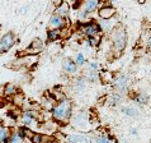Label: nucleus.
<instances>
[{"label": "nucleus", "mask_w": 151, "mask_h": 143, "mask_svg": "<svg viewBox=\"0 0 151 143\" xmlns=\"http://www.w3.org/2000/svg\"><path fill=\"white\" fill-rule=\"evenodd\" d=\"M50 112H51L52 120L56 124H61V125L68 124L70 121L71 115H73V102L68 97H65L57 101Z\"/></svg>", "instance_id": "1"}, {"label": "nucleus", "mask_w": 151, "mask_h": 143, "mask_svg": "<svg viewBox=\"0 0 151 143\" xmlns=\"http://www.w3.org/2000/svg\"><path fill=\"white\" fill-rule=\"evenodd\" d=\"M109 40L112 44V53L116 56H119L124 51L128 41V35L123 24L118 23L113 28V31L109 33Z\"/></svg>", "instance_id": "2"}, {"label": "nucleus", "mask_w": 151, "mask_h": 143, "mask_svg": "<svg viewBox=\"0 0 151 143\" xmlns=\"http://www.w3.org/2000/svg\"><path fill=\"white\" fill-rule=\"evenodd\" d=\"M69 123L71 124L75 130L78 132H85V133H90V130L93 129V120H91V115L90 112L88 111H79L75 112V114L71 115L70 121Z\"/></svg>", "instance_id": "3"}, {"label": "nucleus", "mask_w": 151, "mask_h": 143, "mask_svg": "<svg viewBox=\"0 0 151 143\" xmlns=\"http://www.w3.org/2000/svg\"><path fill=\"white\" fill-rule=\"evenodd\" d=\"M19 120L23 127L29 129L38 128L41 123V112H38L36 109H24L19 116Z\"/></svg>", "instance_id": "4"}, {"label": "nucleus", "mask_w": 151, "mask_h": 143, "mask_svg": "<svg viewBox=\"0 0 151 143\" xmlns=\"http://www.w3.org/2000/svg\"><path fill=\"white\" fill-rule=\"evenodd\" d=\"M78 29H79V33H81L84 37H89V36H98L100 35V28L98 26V23L95 20L90 19V20H85V22H81L79 23L78 26Z\"/></svg>", "instance_id": "5"}, {"label": "nucleus", "mask_w": 151, "mask_h": 143, "mask_svg": "<svg viewBox=\"0 0 151 143\" xmlns=\"http://www.w3.org/2000/svg\"><path fill=\"white\" fill-rule=\"evenodd\" d=\"M112 85H113L114 91L121 92V93H126L129 88V85H131V77L126 73H121L118 75H114Z\"/></svg>", "instance_id": "6"}, {"label": "nucleus", "mask_w": 151, "mask_h": 143, "mask_svg": "<svg viewBox=\"0 0 151 143\" xmlns=\"http://www.w3.org/2000/svg\"><path fill=\"white\" fill-rule=\"evenodd\" d=\"M18 42V37L14 32H6L0 36V54H5Z\"/></svg>", "instance_id": "7"}, {"label": "nucleus", "mask_w": 151, "mask_h": 143, "mask_svg": "<svg viewBox=\"0 0 151 143\" xmlns=\"http://www.w3.org/2000/svg\"><path fill=\"white\" fill-rule=\"evenodd\" d=\"M91 141H93V137L85 132L75 130L66 136V143H91Z\"/></svg>", "instance_id": "8"}, {"label": "nucleus", "mask_w": 151, "mask_h": 143, "mask_svg": "<svg viewBox=\"0 0 151 143\" xmlns=\"http://www.w3.org/2000/svg\"><path fill=\"white\" fill-rule=\"evenodd\" d=\"M69 24L70 23L68 18H64V17L58 15L56 13H53L50 17V20H48V27L52 29H62V28L69 27Z\"/></svg>", "instance_id": "9"}, {"label": "nucleus", "mask_w": 151, "mask_h": 143, "mask_svg": "<svg viewBox=\"0 0 151 143\" xmlns=\"http://www.w3.org/2000/svg\"><path fill=\"white\" fill-rule=\"evenodd\" d=\"M96 23H98V26L100 28V32L108 33V35H109V33L113 31V28L118 24V20H117L114 17H113V18H109V19H100L99 18V20Z\"/></svg>", "instance_id": "10"}, {"label": "nucleus", "mask_w": 151, "mask_h": 143, "mask_svg": "<svg viewBox=\"0 0 151 143\" xmlns=\"http://www.w3.org/2000/svg\"><path fill=\"white\" fill-rule=\"evenodd\" d=\"M116 8L111 5V4H104V5L99 7L98 9V17L100 19H109L116 15Z\"/></svg>", "instance_id": "11"}, {"label": "nucleus", "mask_w": 151, "mask_h": 143, "mask_svg": "<svg viewBox=\"0 0 151 143\" xmlns=\"http://www.w3.org/2000/svg\"><path fill=\"white\" fill-rule=\"evenodd\" d=\"M43 49H45L43 41H42L41 39H35L31 42V45L27 47L26 54H27V55H37V54H40V53L43 51Z\"/></svg>", "instance_id": "12"}, {"label": "nucleus", "mask_w": 151, "mask_h": 143, "mask_svg": "<svg viewBox=\"0 0 151 143\" xmlns=\"http://www.w3.org/2000/svg\"><path fill=\"white\" fill-rule=\"evenodd\" d=\"M99 7H100L99 0H83L80 9L86 12L88 14H90V13H94V12L98 10Z\"/></svg>", "instance_id": "13"}, {"label": "nucleus", "mask_w": 151, "mask_h": 143, "mask_svg": "<svg viewBox=\"0 0 151 143\" xmlns=\"http://www.w3.org/2000/svg\"><path fill=\"white\" fill-rule=\"evenodd\" d=\"M62 69L68 74H76L79 72V66L76 65L75 60H73V59H70V58H66V59H64V61H62Z\"/></svg>", "instance_id": "14"}, {"label": "nucleus", "mask_w": 151, "mask_h": 143, "mask_svg": "<svg viewBox=\"0 0 151 143\" xmlns=\"http://www.w3.org/2000/svg\"><path fill=\"white\" fill-rule=\"evenodd\" d=\"M86 85H88V82H86V79L84 75H81V77H78L74 81V85H73V90L75 93H79V95H81L85 92L86 90Z\"/></svg>", "instance_id": "15"}, {"label": "nucleus", "mask_w": 151, "mask_h": 143, "mask_svg": "<svg viewBox=\"0 0 151 143\" xmlns=\"http://www.w3.org/2000/svg\"><path fill=\"white\" fill-rule=\"evenodd\" d=\"M27 138L23 136V133L20 132V129H14L10 132V136L8 138L6 143H26Z\"/></svg>", "instance_id": "16"}, {"label": "nucleus", "mask_w": 151, "mask_h": 143, "mask_svg": "<svg viewBox=\"0 0 151 143\" xmlns=\"http://www.w3.org/2000/svg\"><path fill=\"white\" fill-rule=\"evenodd\" d=\"M123 93H121V92H113V93L109 96V97L107 98V105L111 107H116L118 106V105H121L123 102Z\"/></svg>", "instance_id": "17"}, {"label": "nucleus", "mask_w": 151, "mask_h": 143, "mask_svg": "<svg viewBox=\"0 0 151 143\" xmlns=\"http://www.w3.org/2000/svg\"><path fill=\"white\" fill-rule=\"evenodd\" d=\"M132 100L138 106H146V105L149 104L150 96L146 93V92H136V95L132 97Z\"/></svg>", "instance_id": "18"}, {"label": "nucleus", "mask_w": 151, "mask_h": 143, "mask_svg": "<svg viewBox=\"0 0 151 143\" xmlns=\"http://www.w3.org/2000/svg\"><path fill=\"white\" fill-rule=\"evenodd\" d=\"M55 13L61 15V17H64V18H69V15L71 13V7L66 1H62L60 5H57L55 8Z\"/></svg>", "instance_id": "19"}, {"label": "nucleus", "mask_w": 151, "mask_h": 143, "mask_svg": "<svg viewBox=\"0 0 151 143\" xmlns=\"http://www.w3.org/2000/svg\"><path fill=\"white\" fill-rule=\"evenodd\" d=\"M55 104H56V100L53 98L51 95L43 96L42 100H41V106H42V109L46 110V111H48V112L52 110V107L55 106Z\"/></svg>", "instance_id": "20"}, {"label": "nucleus", "mask_w": 151, "mask_h": 143, "mask_svg": "<svg viewBox=\"0 0 151 143\" xmlns=\"http://www.w3.org/2000/svg\"><path fill=\"white\" fill-rule=\"evenodd\" d=\"M121 112H122L124 116L132 117V119L140 116V110H138L137 107H135V106H122L121 107Z\"/></svg>", "instance_id": "21"}, {"label": "nucleus", "mask_w": 151, "mask_h": 143, "mask_svg": "<svg viewBox=\"0 0 151 143\" xmlns=\"http://www.w3.org/2000/svg\"><path fill=\"white\" fill-rule=\"evenodd\" d=\"M18 92H19V88L15 83H6L3 88V93H4V96H6V97H13Z\"/></svg>", "instance_id": "22"}, {"label": "nucleus", "mask_w": 151, "mask_h": 143, "mask_svg": "<svg viewBox=\"0 0 151 143\" xmlns=\"http://www.w3.org/2000/svg\"><path fill=\"white\" fill-rule=\"evenodd\" d=\"M84 77H85L88 83H96L100 79L99 78V72L98 70H91V69H88L85 73H84Z\"/></svg>", "instance_id": "23"}, {"label": "nucleus", "mask_w": 151, "mask_h": 143, "mask_svg": "<svg viewBox=\"0 0 151 143\" xmlns=\"http://www.w3.org/2000/svg\"><path fill=\"white\" fill-rule=\"evenodd\" d=\"M91 143H114L113 138L109 136V134H96L95 137H93V141Z\"/></svg>", "instance_id": "24"}, {"label": "nucleus", "mask_w": 151, "mask_h": 143, "mask_svg": "<svg viewBox=\"0 0 151 143\" xmlns=\"http://www.w3.org/2000/svg\"><path fill=\"white\" fill-rule=\"evenodd\" d=\"M48 136L45 133H38V132H33L32 137L29 138V142L31 143H45L47 141Z\"/></svg>", "instance_id": "25"}, {"label": "nucleus", "mask_w": 151, "mask_h": 143, "mask_svg": "<svg viewBox=\"0 0 151 143\" xmlns=\"http://www.w3.org/2000/svg\"><path fill=\"white\" fill-rule=\"evenodd\" d=\"M10 132H12V129L9 127L0 123V143H6L8 138L10 136Z\"/></svg>", "instance_id": "26"}, {"label": "nucleus", "mask_w": 151, "mask_h": 143, "mask_svg": "<svg viewBox=\"0 0 151 143\" xmlns=\"http://www.w3.org/2000/svg\"><path fill=\"white\" fill-rule=\"evenodd\" d=\"M61 40V29H52L50 28L47 31V41L55 42V41Z\"/></svg>", "instance_id": "27"}, {"label": "nucleus", "mask_w": 151, "mask_h": 143, "mask_svg": "<svg viewBox=\"0 0 151 143\" xmlns=\"http://www.w3.org/2000/svg\"><path fill=\"white\" fill-rule=\"evenodd\" d=\"M99 41H100V35L85 37V45L89 46V47H96L99 45Z\"/></svg>", "instance_id": "28"}, {"label": "nucleus", "mask_w": 151, "mask_h": 143, "mask_svg": "<svg viewBox=\"0 0 151 143\" xmlns=\"http://www.w3.org/2000/svg\"><path fill=\"white\" fill-rule=\"evenodd\" d=\"M99 78L104 83H112L113 78H114V74L112 72H99Z\"/></svg>", "instance_id": "29"}, {"label": "nucleus", "mask_w": 151, "mask_h": 143, "mask_svg": "<svg viewBox=\"0 0 151 143\" xmlns=\"http://www.w3.org/2000/svg\"><path fill=\"white\" fill-rule=\"evenodd\" d=\"M75 63H76V65L79 66V68H81V66H84L86 64V56H85V54L84 53H78L76 55H75Z\"/></svg>", "instance_id": "30"}, {"label": "nucleus", "mask_w": 151, "mask_h": 143, "mask_svg": "<svg viewBox=\"0 0 151 143\" xmlns=\"http://www.w3.org/2000/svg\"><path fill=\"white\" fill-rule=\"evenodd\" d=\"M13 102L17 105V106H19V107H22L24 102H26V100H24V96L20 93V92H18L17 95L13 96Z\"/></svg>", "instance_id": "31"}, {"label": "nucleus", "mask_w": 151, "mask_h": 143, "mask_svg": "<svg viewBox=\"0 0 151 143\" xmlns=\"http://www.w3.org/2000/svg\"><path fill=\"white\" fill-rule=\"evenodd\" d=\"M88 14L86 12H84L83 9H78L76 10V17H78V19L79 20H81V22H85V19H88Z\"/></svg>", "instance_id": "32"}, {"label": "nucleus", "mask_w": 151, "mask_h": 143, "mask_svg": "<svg viewBox=\"0 0 151 143\" xmlns=\"http://www.w3.org/2000/svg\"><path fill=\"white\" fill-rule=\"evenodd\" d=\"M88 69L98 70V72H99V69H100V64H99V61H96V60L90 61V63H89V66H88Z\"/></svg>", "instance_id": "33"}, {"label": "nucleus", "mask_w": 151, "mask_h": 143, "mask_svg": "<svg viewBox=\"0 0 151 143\" xmlns=\"http://www.w3.org/2000/svg\"><path fill=\"white\" fill-rule=\"evenodd\" d=\"M28 12H29V5H23V7L19 9L18 13H19L20 15H26V14H28Z\"/></svg>", "instance_id": "34"}, {"label": "nucleus", "mask_w": 151, "mask_h": 143, "mask_svg": "<svg viewBox=\"0 0 151 143\" xmlns=\"http://www.w3.org/2000/svg\"><path fill=\"white\" fill-rule=\"evenodd\" d=\"M45 143H64V142L58 141L56 137H48V138H47V141H46Z\"/></svg>", "instance_id": "35"}, {"label": "nucleus", "mask_w": 151, "mask_h": 143, "mask_svg": "<svg viewBox=\"0 0 151 143\" xmlns=\"http://www.w3.org/2000/svg\"><path fill=\"white\" fill-rule=\"evenodd\" d=\"M129 132H131V134H132L133 137H137L138 136V130L136 128H131V129H129Z\"/></svg>", "instance_id": "36"}, {"label": "nucleus", "mask_w": 151, "mask_h": 143, "mask_svg": "<svg viewBox=\"0 0 151 143\" xmlns=\"http://www.w3.org/2000/svg\"><path fill=\"white\" fill-rule=\"evenodd\" d=\"M51 1H52V4H53V5H55V7H57V5H60V4H61L62 1H64V0H51Z\"/></svg>", "instance_id": "37"}, {"label": "nucleus", "mask_w": 151, "mask_h": 143, "mask_svg": "<svg viewBox=\"0 0 151 143\" xmlns=\"http://www.w3.org/2000/svg\"><path fill=\"white\" fill-rule=\"evenodd\" d=\"M146 46H147V49H149L150 51H151V37H150V39L147 40V42H146Z\"/></svg>", "instance_id": "38"}, {"label": "nucleus", "mask_w": 151, "mask_h": 143, "mask_svg": "<svg viewBox=\"0 0 151 143\" xmlns=\"http://www.w3.org/2000/svg\"><path fill=\"white\" fill-rule=\"evenodd\" d=\"M117 1V0H108V4H111V5H112V4H114Z\"/></svg>", "instance_id": "39"}, {"label": "nucleus", "mask_w": 151, "mask_h": 143, "mask_svg": "<svg viewBox=\"0 0 151 143\" xmlns=\"http://www.w3.org/2000/svg\"><path fill=\"white\" fill-rule=\"evenodd\" d=\"M99 3H103V4H108V0H99Z\"/></svg>", "instance_id": "40"}, {"label": "nucleus", "mask_w": 151, "mask_h": 143, "mask_svg": "<svg viewBox=\"0 0 151 143\" xmlns=\"http://www.w3.org/2000/svg\"><path fill=\"white\" fill-rule=\"evenodd\" d=\"M138 3H140V4H145L146 0H138Z\"/></svg>", "instance_id": "41"}]
</instances>
